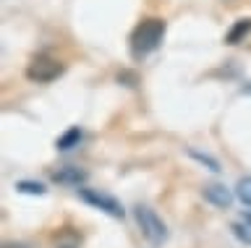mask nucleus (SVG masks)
Instances as JSON below:
<instances>
[{
	"instance_id": "nucleus-8",
	"label": "nucleus",
	"mask_w": 251,
	"mask_h": 248,
	"mask_svg": "<svg viewBox=\"0 0 251 248\" xmlns=\"http://www.w3.org/2000/svg\"><path fill=\"white\" fill-rule=\"evenodd\" d=\"M249 29H251V21H249V19H241V21H235V24H233V29L225 34V42H227V45H238V42L243 40V37L249 34Z\"/></svg>"
},
{
	"instance_id": "nucleus-1",
	"label": "nucleus",
	"mask_w": 251,
	"mask_h": 248,
	"mask_svg": "<svg viewBox=\"0 0 251 248\" xmlns=\"http://www.w3.org/2000/svg\"><path fill=\"white\" fill-rule=\"evenodd\" d=\"M162 37H165V21L157 19V16L144 19L136 29H133V34H131V50H133V55L144 58V55H149V52H154L157 47H160Z\"/></svg>"
},
{
	"instance_id": "nucleus-13",
	"label": "nucleus",
	"mask_w": 251,
	"mask_h": 248,
	"mask_svg": "<svg viewBox=\"0 0 251 248\" xmlns=\"http://www.w3.org/2000/svg\"><path fill=\"white\" fill-rule=\"evenodd\" d=\"M118 81H128V87H133V84H136V76H133V73H121V76H118Z\"/></svg>"
},
{
	"instance_id": "nucleus-2",
	"label": "nucleus",
	"mask_w": 251,
	"mask_h": 248,
	"mask_svg": "<svg viewBox=\"0 0 251 248\" xmlns=\"http://www.w3.org/2000/svg\"><path fill=\"white\" fill-rule=\"evenodd\" d=\"M136 222L141 227V235H144L152 246H162L165 240H168V227H165V222L157 217V212L152 206L139 204L136 206Z\"/></svg>"
},
{
	"instance_id": "nucleus-10",
	"label": "nucleus",
	"mask_w": 251,
	"mask_h": 248,
	"mask_svg": "<svg viewBox=\"0 0 251 248\" xmlns=\"http://www.w3.org/2000/svg\"><path fill=\"white\" fill-rule=\"evenodd\" d=\"M235 193H238V199L243 204L251 206V178H241L238 185H235Z\"/></svg>"
},
{
	"instance_id": "nucleus-4",
	"label": "nucleus",
	"mask_w": 251,
	"mask_h": 248,
	"mask_svg": "<svg viewBox=\"0 0 251 248\" xmlns=\"http://www.w3.org/2000/svg\"><path fill=\"white\" fill-rule=\"evenodd\" d=\"M78 196H81L86 204H92L94 209H102V212H107L110 217H123V206L118 204V201L113 196H105V193H97V191H92V188H81L78 191Z\"/></svg>"
},
{
	"instance_id": "nucleus-5",
	"label": "nucleus",
	"mask_w": 251,
	"mask_h": 248,
	"mask_svg": "<svg viewBox=\"0 0 251 248\" xmlns=\"http://www.w3.org/2000/svg\"><path fill=\"white\" fill-rule=\"evenodd\" d=\"M204 199L209 201V204H215V206H220V209H227L233 204V193H230V188H225L223 183H209V185H204Z\"/></svg>"
},
{
	"instance_id": "nucleus-9",
	"label": "nucleus",
	"mask_w": 251,
	"mask_h": 248,
	"mask_svg": "<svg viewBox=\"0 0 251 248\" xmlns=\"http://www.w3.org/2000/svg\"><path fill=\"white\" fill-rule=\"evenodd\" d=\"M233 235L241 240V243H246V246H251V222L243 217L241 222H235L233 225Z\"/></svg>"
},
{
	"instance_id": "nucleus-6",
	"label": "nucleus",
	"mask_w": 251,
	"mask_h": 248,
	"mask_svg": "<svg viewBox=\"0 0 251 248\" xmlns=\"http://www.w3.org/2000/svg\"><path fill=\"white\" fill-rule=\"evenodd\" d=\"M52 180L55 183H60V185H81L86 180V173L84 170H78V167H60V170H55L52 173Z\"/></svg>"
},
{
	"instance_id": "nucleus-11",
	"label": "nucleus",
	"mask_w": 251,
	"mask_h": 248,
	"mask_svg": "<svg viewBox=\"0 0 251 248\" xmlns=\"http://www.w3.org/2000/svg\"><path fill=\"white\" fill-rule=\"evenodd\" d=\"M16 188H19L21 193H37V196H42V193H45V185L34 183V180H19V183H16Z\"/></svg>"
},
{
	"instance_id": "nucleus-7",
	"label": "nucleus",
	"mask_w": 251,
	"mask_h": 248,
	"mask_svg": "<svg viewBox=\"0 0 251 248\" xmlns=\"http://www.w3.org/2000/svg\"><path fill=\"white\" fill-rule=\"evenodd\" d=\"M81 138H84V134H81V128H68L66 134H63L60 138H58V149L60 152H68V149H74V146H78L81 144Z\"/></svg>"
},
{
	"instance_id": "nucleus-3",
	"label": "nucleus",
	"mask_w": 251,
	"mask_h": 248,
	"mask_svg": "<svg viewBox=\"0 0 251 248\" xmlns=\"http://www.w3.org/2000/svg\"><path fill=\"white\" fill-rule=\"evenodd\" d=\"M66 71V66L60 63L58 58L47 55V52H39V55L31 58V63L26 66V76L37 84H47V81H55L58 76Z\"/></svg>"
},
{
	"instance_id": "nucleus-12",
	"label": "nucleus",
	"mask_w": 251,
	"mask_h": 248,
	"mask_svg": "<svg viewBox=\"0 0 251 248\" xmlns=\"http://www.w3.org/2000/svg\"><path fill=\"white\" fill-rule=\"evenodd\" d=\"M191 157H194V159H199L201 165H207V167L212 170V173H217V170H220V165H217V159H212L209 154H201V152H194V149H191Z\"/></svg>"
},
{
	"instance_id": "nucleus-14",
	"label": "nucleus",
	"mask_w": 251,
	"mask_h": 248,
	"mask_svg": "<svg viewBox=\"0 0 251 248\" xmlns=\"http://www.w3.org/2000/svg\"><path fill=\"white\" fill-rule=\"evenodd\" d=\"M60 248H71V246H60Z\"/></svg>"
}]
</instances>
